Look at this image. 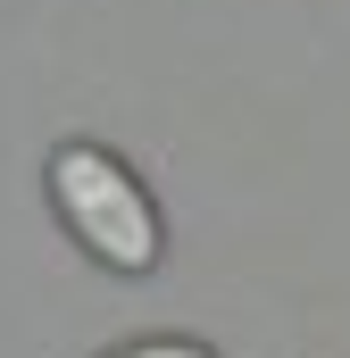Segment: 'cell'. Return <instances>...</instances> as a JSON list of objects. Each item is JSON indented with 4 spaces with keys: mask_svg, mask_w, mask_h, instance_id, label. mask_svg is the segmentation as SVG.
<instances>
[{
    "mask_svg": "<svg viewBox=\"0 0 350 358\" xmlns=\"http://www.w3.org/2000/svg\"><path fill=\"white\" fill-rule=\"evenodd\" d=\"M50 200H59L67 234H76L108 275H150L159 267L167 225H159L150 192L134 183V167L108 159L100 142H59V150H50Z\"/></svg>",
    "mask_w": 350,
    "mask_h": 358,
    "instance_id": "obj_1",
    "label": "cell"
},
{
    "mask_svg": "<svg viewBox=\"0 0 350 358\" xmlns=\"http://www.w3.org/2000/svg\"><path fill=\"white\" fill-rule=\"evenodd\" d=\"M117 358H217L209 342H183V334H159V342H134V350H117Z\"/></svg>",
    "mask_w": 350,
    "mask_h": 358,
    "instance_id": "obj_2",
    "label": "cell"
}]
</instances>
